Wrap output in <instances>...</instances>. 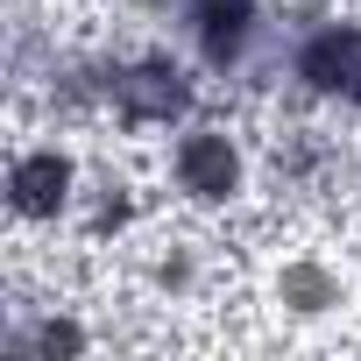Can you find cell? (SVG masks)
<instances>
[{
    "mask_svg": "<svg viewBox=\"0 0 361 361\" xmlns=\"http://www.w3.org/2000/svg\"><path fill=\"white\" fill-rule=\"evenodd\" d=\"M298 78L326 99H347L361 106V29L354 22H326L298 43Z\"/></svg>",
    "mask_w": 361,
    "mask_h": 361,
    "instance_id": "obj_1",
    "label": "cell"
},
{
    "mask_svg": "<svg viewBox=\"0 0 361 361\" xmlns=\"http://www.w3.org/2000/svg\"><path fill=\"white\" fill-rule=\"evenodd\" d=\"M106 92H114V106H121L128 121H177V114L192 106V85H185V71H177V64H163V57L121 64V71L106 78Z\"/></svg>",
    "mask_w": 361,
    "mask_h": 361,
    "instance_id": "obj_2",
    "label": "cell"
},
{
    "mask_svg": "<svg viewBox=\"0 0 361 361\" xmlns=\"http://www.w3.org/2000/svg\"><path fill=\"white\" fill-rule=\"evenodd\" d=\"M8 192H15V213L43 220V213H57L64 192H71V163H64L57 149H29V156H15V170H8Z\"/></svg>",
    "mask_w": 361,
    "mask_h": 361,
    "instance_id": "obj_3",
    "label": "cell"
},
{
    "mask_svg": "<svg viewBox=\"0 0 361 361\" xmlns=\"http://www.w3.org/2000/svg\"><path fill=\"white\" fill-rule=\"evenodd\" d=\"M234 142L227 135H213V128H199V135H185L177 142V185L185 192H199V199H220V192H234Z\"/></svg>",
    "mask_w": 361,
    "mask_h": 361,
    "instance_id": "obj_4",
    "label": "cell"
},
{
    "mask_svg": "<svg viewBox=\"0 0 361 361\" xmlns=\"http://www.w3.org/2000/svg\"><path fill=\"white\" fill-rule=\"evenodd\" d=\"M192 29H199V50H206V64H234L241 57V43H248V29H255V0H192Z\"/></svg>",
    "mask_w": 361,
    "mask_h": 361,
    "instance_id": "obj_5",
    "label": "cell"
}]
</instances>
